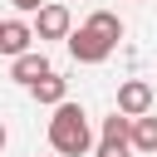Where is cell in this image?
<instances>
[{
    "label": "cell",
    "instance_id": "1",
    "mask_svg": "<svg viewBox=\"0 0 157 157\" xmlns=\"http://www.w3.org/2000/svg\"><path fill=\"white\" fill-rule=\"evenodd\" d=\"M49 147L59 157H88L93 152V128H88V113L78 103H59L54 118H49Z\"/></svg>",
    "mask_w": 157,
    "mask_h": 157
},
{
    "label": "cell",
    "instance_id": "2",
    "mask_svg": "<svg viewBox=\"0 0 157 157\" xmlns=\"http://www.w3.org/2000/svg\"><path fill=\"white\" fill-rule=\"evenodd\" d=\"M128 128H132V118H123V113L103 118V132H98V142H93V157H132Z\"/></svg>",
    "mask_w": 157,
    "mask_h": 157
},
{
    "label": "cell",
    "instance_id": "3",
    "mask_svg": "<svg viewBox=\"0 0 157 157\" xmlns=\"http://www.w3.org/2000/svg\"><path fill=\"white\" fill-rule=\"evenodd\" d=\"M113 113H123V118H147V113H152V83H147V78H123Z\"/></svg>",
    "mask_w": 157,
    "mask_h": 157
},
{
    "label": "cell",
    "instance_id": "4",
    "mask_svg": "<svg viewBox=\"0 0 157 157\" xmlns=\"http://www.w3.org/2000/svg\"><path fill=\"white\" fill-rule=\"evenodd\" d=\"M74 34V15L69 5H44L34 15V39H69Z\"/></svg>",
    "mask_w": 157,
    "mask_h": 157
},
{
    "label": "cell",
    "instance_id": "5",
    "mask_svg": "<svg viewBox=\"0 0 157 157\" xmlns=\"http://www.w3.org/2000/svg\"><path fill=\"white\" fill-rule=\"evenodd\" d=\"M69 54H74L78 64H103V59L113 54V44H108V39H98L93 29H83V25H78V29L69 34Z\"/></svg>",
    "mask_w": 157,
    "mask_h": 157
},
{
    "label": "cell",
    "instance_id": "6",
    "mask_svg": "<svg viewBox=\"0 0 157 157\" xmlns=\"http://www.w3.org/2000/svg\"><path fill=\"white\" fill-rule=\"evenodd\" d=\"M29 39H34V25H25L20 15L15 20H0V54L20 59V54H29Z\"/></svg>",
    "mask_w": 157,
    "mask_h": 157
},
{
    "label": "cell",
    "instance_id": "7",
    "mask_svg": "<svg viewBox=\"0 0 157 157\" xmlns=\"http://www.w3.org/2000/svg\"><path fill=\"white\" fill-rule=\"evenodd\" d=\"M44 74H54V69H49V59H44V49H29V54L10 59V78H15V83H25V88H34Z\"/></svg>",
    "mask_w": 157,
    "mask_h": 157
},
{
    "label": "cell",
    "instance_id": "8",
    "mask_svg": "<svg viewBox=\"0 0 157 157\" xmlns=\"http://www.w3.org/2000/svg\"><path fill=\"white\" fill-rule=\"evenodd\" d=\"M29 93H34V103L59 108V103H69V78H64V74H44V78H39Z\"/></svg>",
    "mask_w": 157,
    "mask_h": 157
},
{
    "label": "cell",
    "instance_id": "9",
    "mask_svg": "<svg viewBox=\"0 0 157 157\" xmlns=\"http://www.w3.org/2000/svg\"><path fill=\"white\" fill-rule=\"evenodd\" d=\"M128 142H132V152H147V157H157V118L147 113V118H132V128H128Z\"/></svg>",
    "mask_w": 157,
    "mask_h": 157
},
{
    "label": "cell",
    "instance_id": "10",
    "mask_svg": "<svg viewBox=\"0 0 157 157\" xmlns=\"http://www.w3.org/2000/svg\"><path fill=\"white\" fill-rule=\"evenodd\" d=\"M83 29H93L98 39H108L113 49H118V39H123V20L113 15V10H93L88 20H83Z\"/></svg>",
    "mask_w": 157,
    "mask_h": 157
},
{
    "label": "cell",
    "instance_id": "11",
    "mask_svg": "<svg viewBox=\"0 0 157 157\" xmlns=\"http://www.w3.org/2000/svg\"><path fill=\"white\" fill-rule=\"evenodd\" d=\"M10 5H15V10H20V20H25V15H39L49 0H10Z\"/></svg>",
    "mask_w": 157,
    "mask_h": 157
},
{
    "label": "cell",
    "instance_id": "12",
    "mask_svg": "<svg viewBox=\"0 0 157 157\" xmlns=\"http://www.w3.org/2000/svg\"><path fill=\"white\" fill-rule=\"evenodd\" d=\"M5 142H10V132H5V123H0V152H5Z\"/></svg>",
    "mask_w": 157,
    "mask_h": 157
}]
</instances>
